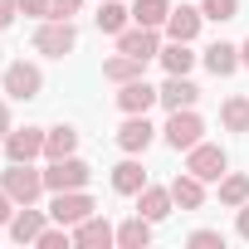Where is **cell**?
I'll use <instances>...</instances> for the list:
<instances>
[{"mask_svg":"<svg viewBox=\"0 0 249 249\" xmlns=\"http://www.w3.org/2000/svg\"><path fill=\"white\" fill-rule=\"evenodd\" d=\"M0 186L10 191V200H15V205H35V200H39V191H44V171H35L30 161H10L5 171H0Z\"/></svg>","mask_w":249,"mask_h":249,"instance_id":"cell-1","label":"cell"},{"mask_svg":"<svg viewBox=\"0 0 249 249\" xmlns=\"http://www.w3.org/2000/svg\"><path fill=\"white\" fill-rule=\"evenodd\" d=\"M88 161H78V157H59V161H49V171H44V191H83L88 186Z\"/></svg>","mask_w":249,"mask_h":249,"instance_id":"cell-2","label":"cell"},{"mask_svg":"<svg viewBox=\"0 0 249 249\" xmlns=\"http://www.w3.org/2000/svg\"><path fill=\"white\" fill-rule=\"evenodd\" d=\"M73 44H78V30H73L69 20H44V25H39V35H35V49H39V54H49V59H64Z\"/></svg>","mask_w":249,"mask_h":249,"instance_id":"cell-3","label":"cell"},{"mask_svg":"<svg viewBox=\"0 0 249 249\" xmlns=\"http://www.w3.org/2000/svg\"><path fill=\"white\" fill-rule=\"evenodd\" d=\"M98 205H93V196H83V191H54V205H49V215H54V225H83L88 215H93Z\"/></svg>","mask_w":249,"mask_h":249,"instance_id":"cell-4","label":"cell"},{"mask_svg":"<svg viewBox=\"0 0 249 249\" xmlns=\"http://www.w3.org/2000/svg\"><path fill=\"white\" fill-rule=\"evenodd\" d=\"M225 166H230L225 147H210V142H196V147H191V157H186V171H191V176H200V181H220V176H225Z\"/></svg>","mask_w":249,"mask_h":249,"instance_id":"cell-5","label":"cell"},{"mask_svg":"<svg viewBox=\"0 0 249 249\" xmlns=\"http://www.w3.org/2000/svg\"><path fill=\"white\" fill-rule=\"evenodd\" d=\"M200 132H205V122H200L191 107H176V112L166 117V142H171L176 152H191V147L200 142Z\"/></svg>","mask_w":249,"mask_h":249,"instance_id":"cell-6","label":"cell"},{"mask_svg":"<svg viewBox=\"0 0 249 249\" xmlns=\"http://www.w3.org/2000/svg\"><path fill=\"white\" fill-rule=\"evenodd\" d=\"M39 88H44V78H39V69L35 64H10L5 69V93L10 98H20V103H30V98H39Z\"/></svg>","mask_w":249,"mask_h":249,"instance_id":"cell-7","label":"cell"},{"mask_svg":"<svg viewBox=\"0 0 249 249\" xmlns=\"http://www.w3.org/2000/svg\"><path fill=\"white\" fill-rule=\"evenodd\" d=\"M196 98H200V88H196L186 73H166V83L157 88V103H161L166 112H176V107H196Z\"/></svg>","mask_w":249,"mask_h":249,"instance_id":"cell-8","label":"cell"},{"mask_svg":"<svg viewBox=\"0 0 249 249\" xmlns=\"http://www.w3.org/2000/svg\"><path fill=\"white\" fill-rule=\"evenodd\" d=\"M5 157H10V161H35V157H44V132H39V127H10Z\"/></svg>","mask_w":249,"mask_h":249,"instance_id":"cell-9","label":"cell"},{"mask_svg":"<svg viewBox=\"0 0 249 249\" xmlns=\"http://www.w3.org/2000/svg\"><path fill=\"white\" fill-rule=\"evenodd\" d=\"M117 49H122V54H132V59H142V64L161 54V49H157V30H152V25H137V30H122V35H117Z\"/></svg>","mask_w":249,"mask_h":249,"instance_id":"cell-10","label":"cell"},{"mask_svg":"<svg viewBox=\"0 0 249 249\" xmlns=\"http://www.w3.org/2000/svg\"><path fill=\"white\" fill-rule=\"evenodd\" d=\"M117 147H122V152H147V147H152V122H147V112H127V122L117 127Z\"/></svg>","mask_w":249,"mask_h":249,"instance_id":"cell-11","label":"cell"},{"mask_svg":"<svg viewBox=\"0 0 249 249\" xmlns=\"http://www.w3.org/2000/svg\"><path fill=\"white\" fill-rule=\"evenodd\" d=\"M112 239H117V230H112L103 215H88L83 225H73V244H78V249H107Z\"/></svg>","mask_w":249,"mask_h":249,"instance_id":"cell-12","label":"cell"},{"mask_svg":"<svg viewBox=\"0 0 249 249\" xmlns=\"http://www.w3.org/2000/svg\"><path fill=\"white\" fill-rule=\"evenodd\" d=\"M200 20H205L200 10H191V5H176V10L166 15V35H171V39H181V44H191V39L200 35Z\"/></svg>","mask_w":249,"mask_h":249,"instance_id":"cell-13","label":"cell"},{"mask_svg":"<svg viewBox=\"0 0 249 249\" xmlns=\"http://www.w3.org/2000/svg\"><path fill=\"white\" fill-rule=\"evenodd\" d=\"M171 205H176V200H171V186H166V191H161V186H142V191H137V215H147V220H166Z\"/></svg>","mask_w":249,"mask_h":249,"instance_id":"cell-14","label":"cell"},{"mask_svg":"<svg viewBox=\"0 0 249 249\" xmlns=\"http://www.w3.org/2000/svg\"><path fill=\"white\" fill-rule=\"evenodd\" d=\"M157 103V88L147 83V78H132V83H122V93H117V107L122 112H147Z\"/></svg>","mask_w":249,"mask_h":249,"instance_id":"cell-15","label":"cell"},{"mask_svg":"<svg viewBox=\"0 0 249 249\" xmlns=\"http://www.w3.org/2000/svg\"><path fill=\"white\" fill-rule=\"evenodd\" d=\"M171 200H176L181 210H200V205H205V181L191 176V171L176 176V181H171Z\"/></svg>","mask_w":249,"mask_h":249,"instance_id":"cell-16","label":"cell"},{"mask_svg":"<svg viewBox=\"0 0 249 249\" xmlns=\"http://www.w3.org/2000/svg\"><path fill=\"white\" fill-rule=\"evenodd\" d=\"M39 234H44V215H39L35 205H20V215L10 220V239H15V244H35Z\"/></svg>","mask_w":249,"mask_h":249,"instance_id":"cell-17","label":"cell"},{"mask_svg":"<svg viewBox=\"0 0 249 249\" xmlns=\"http://www.w3.org/2000/svg\"><path fill=\"white\" fill-rule=\"evenodd\" d=\"M117 244H122V249H147V244H152V220H147V215L122 220V225H117Z\"/></svg>","mask_w":249,"mask_h":249,"instance_id":"cell-18","label":"cell"},{"mask_svg":"<svg viewBox=\"0 0 249 249\" xmlns=\"http://www.w3.org/2000/svg\"><path fill=\"white\" fill-rule=\"evenodd\" d=\"M73 147H78V132L69 127V122H59V127H49V132H44V157H49V161L73 157Z\"/></svg>","mask_w":249,"mask_h":249,"instance_id":"cell-19","label":"cell"},{"mask_svg":"<svg viewBox=\"0 0 249 249\" xmlns=\"http://www.w3.org/2000/svg\"><path fill=\"white\" fill-rule=\"evenodd\" d=\"M205 69H210L215 78H230V73L239 69V49H234V44H225V39H220V44H210V49H205Z\"/></svg>","mask_w":249,"mask_h":249,"instance_id":"cell-20","label":"cell"},{"mask_svg":"<svg viewBox=\"0 0 249 249\" xmlns=\"http://www.w3.org/2000/svg\"><path fill=\"white\" fill-rule=\"evenodd\" d=\"M142 69H147L142 59H132V54H122V49H117V59L103 64V78H112V83H132V78H142Z\"/></svg>","mask_w":249,"mask_h":249,"instance_id":"cell-21","label":"cell"},{"mask_svg":"<svg viewBox=\"0 0 249 249\" xmlns=\"http://www.w3.org/2000/svg\"><path fill=\"white\" fill-rule=\"evenodd\" d=\"M142 186H147V171H142L137 161H122V166L112 171V191H117V196H137Z\"/></svg>","mask_w":249,"mask_h":249,"instance_id":"cell-22","label":"cell"},{"mask_svg":"<svg viewBox=\"0 0 249 249\" xmlns=\"http://www.w3.org/2000/svg\"><path fill=\"white\" fill-rule=\"evenodd\" d=\"M157 59H161V69H166V73H191V64H196L191 44H181V39H171V44H166Z\"/></svg>","mask_w":249,"mask_h":249,"instance_id":"cell-23","label":"cell"},{"mask_svg":"<svg viewBox=\"0 0 249 249\" xmlns=\"http://www.w3.org/2000/svg\"><path fill=\"white\" fill-rule=\"evenodd\" d=\"M220 122H225L230 132H249V98H225Z\"/></svg>","mask_w":249,"mask_h":249,"instance_id":"cell-24","label":"cell"},{"mask_svg":"<svg viewBox=\"0 0 249 249\" xmlns=\"http://www.w3.org/2000/svg\"><path fill=\"white\" fill-rule=\"evenodd\" d=\"M127 15H132V10H122L117 0H103V10H98V30H103V35H122V30H127Z\"/></svg>","mask_w":249,"mask_h":249,"instance_id":"cell-25","label":"cell"},{"mask_svg":"<svg viewBox=\"0 0 249 249\" xmlns=\"http://www.w3.org/2000/svg\"><path fill=\"white\" fill-rule=\"evenodd\" d=\"M166 15H171V5H166V0H137V5H132V20L137 25H166Z\"/></svg>","mask_w":249,"mask_h":249,"instance_id":"cell-26","label":"cell"},{"mask_svg":"<svg viewBox=\"0 0 249 249\" xmlns=\"http://www.w3.org/2000/svg\"><path fill=\"white\" fill-rule=\"evenodd\" d=\"M249 200V176H220V205H244Z\"/></svg>","mask_w":249,"mask_h":249,"instance_id":"cell-27","label":"cell"},{"mask_svg":"<svg viewBox=\"0 0 249 249\" xmlns=\"http://www.w3.org/2000/svg\"><path fill=\"white\" fill-rule=\"evenodd\" d=\"M200 15L225 25V20H234V15H239V0H200Z\"/></svg>","mask_w":249,"mask_h":249,"instance_id":"cell-28","label":"cell"},{"mask_svg":"<svg viewBox=\"0 0 249 249\" xmlns=\"http://www.w3.org/2000/svg\"><path fill=\"white\" fill-rule=\"evenodd\" d=\"M35 244H39V249H69V244H73V234H69V225H59V230H49V225H44V234H39Z\"/></svg>","mask_w":249,"mask_h":249,"instance_id":"cell-29","label":"cell"},{"mask_svg":"<svg viewBox=\"0 0 249 249\" xmlns=\"http://www.w3.org/2000/svg\"><path fill=\"white\" fill-rule=\"evenodd\" d=\"M191 244H196V249H225V234H220V230H196Z\"/></svg>","mask_w":249,"mask_h":249,"instance_id":"cell-30","label":"cell"},{"mask_svg":"<svg viewBox=\"0 0 249 249\" xmlns=\"http://www.w3.org/2000/svg\"><path fill=\"white\" fill-rule=\"evenodd\" d=\"M20 15H35V20H49V15H54V0H20Z\"/></svg>","mask_w":249,"mask_h":249,"instance_id":"cell-31","label":"cell"},{"mask_svg":"<svg viewBox=\"0 0 249 249\" xmlns=\"http://www.w3.org/2000/svg\"><path fill=\"white\" fill-rule=\"evenodd\" d=\"M15 210H20V205L10 200V191H5V186H0V225H10V220H15Z\"/></svg>","mask_w":249,"mask_h":249,"instance_id":"cell-32","label":"cell"},{"mask_svg":"<svg viewBox=\"0 0 249 249\" xmlns=\"http://www.w3.org/2000/svg\"><path fill=\"white\" fill-rule=\"evenodd\" d=\"M78 5H83V0H54V15L49 20H69V15H78Z\"/></svg>","mask_w":249,"mask_h":249,"instance_id":"cell-33","label":"cell"},{"mask_svg":"<svg viewBox=\"0 0 249 249\" xmlns=\"http://www.w3.org/2000/svg\"><path fill=\"white\" fill-rule=\"evenodd\" d=\"M15 15H20V0H0V30H5Z\"/></svg>","mask_w":249,"mask_h":249,"instance_id":"cell-34","label":"cell"},{"mask_svg":"<svg viewBox=\"0 0 249 249\" xmlns=\"http://www.w3.org/2000/svg\"><path fill=\"white\" fill-rule=\"evenodd\" d=\"M234 230H239V239H249V200L239 205V220H234Z\"/></svg>","mask_w":249,"mask_h":249,"instance_id":"cell-35","label":"cell"},{"mask_svg":"<svg viewBox=\"0 0 249 249\" xmlns=\"http://www.w3.org/2000/svg\"><path fill=\"white\" fill-rule=\"evenodd\" d=\"M5 137H10V107L0 103V142H5Z\"/></svg>","mask_w":249,"mask_h":249,"instance_id":"cell-36","label":"cell"},{"mask_svg":"<svg viewBox=\"0 0 249 249\" xmlns=\"http://www.w3.org/2000/svg\"><path fill=\"white\" fill-rule=\"evenodd\" d=\"M239 64H244V69H249V39H244V49H239Z\"/></svg>","mask_w":249,"mask_h":249,"instance_id":"cell-37","label":"cell"}]
</instances>
